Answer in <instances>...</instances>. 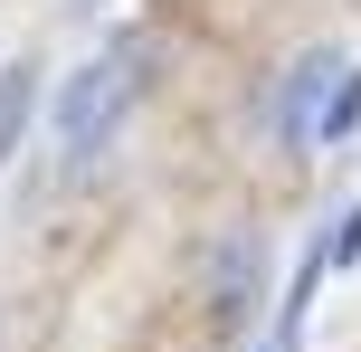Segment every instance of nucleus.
I'll return each mask as SVG.
<instances>
[{"mask_svg":"<svg viewBox=\"0 0 361 352\" xmlns=\"http://www.w3.org/2000/svg\"><path fill=\"white\" fill-rule=\"evenodd\" d=\"M324 248H333V277H343V267L361 257V210H352V219H343V229H324Z\"/></svg>","mask_w":361,"mask_h":352,"instance_id":"423d86ee","label":"nucleus"},{"mask_svg":"<svg viewBox=\"0 0 361 352\" xmlns=\"http://www.w3.org/2000/svg\"><path fill=\"white\" fill-rule=\"evenodd\" d=\"M257 352H295V334H286V324H276V334H267V343H257Z\"/></svg>","mask_w":361,"mask_h":352,"instance_id":"0eeeda50","label":"nucleus"},{"mask_svg":"<svg viewBox=\"0 0 361 352\" xmlns=\"http://www.w3.org/2000/svg\"><path fill=\"white\" fill-rule=\"evenodd\" d=\"M67 10H86V0H67Z\"/></svg>","mask_w":361,"mask_h":352,"instance_id":"6e6552de","label":"nucleus"},{"mask_svg":"<svg viewBox=\"0 0 361 352\" xmlns=\"http://www.w3.org/2000/svg\"><path fill=\"white\" fill-rule=\"evenodd\" d=\"M352 133H361V67L333 86V105H324V143H352Z\"/></svg>","mask_w":361,"mask_h":352,"instance_id":"39448f33","label":"nucleus"},{"mask_svg":"<svg viewBox=\"0 0 361 352\" xmlns=\"http://www.w3.org/2000/svg\"><path fill=\"white\" fill-rule=\"evenodd\" d=\"M143 76H152V57H143V38H124V48H105V57H86V67L57 86V152L67 162H95V152L124 133V114H133V95H143Z\"/></svg>","mask_w":361,"mask_h":352,"instance_id":"f257e3e1","label":"nucleus"},{"mask_svg":"<svg viewBox=\"0 0 361 352\" xmlns=\"http://www.w3.org/2000/svg\"><path fill=\"white\" fill-rule=\"evenodd\" d=\"M343 76H352L343 48H305L286 67V86H276V143H286V152H324V105H333Z\"/></svg>","mask_w":361,"mask_h":352,"instance_id":"f03ea898","label":"nucleus"},{"mask_svg":"<svg viewBox=\"0 0 361 352\" xmlns=\"http://www.w3.org/2000/svg\"><path fill=\"white\" fill-rule=\"evenodd\" d=\"M38 95H48V67H38V57H10V67H0V162H10V152L29 143V124H38Z\"/></svg>","mask_w":361,"mask_h":352,"instance_id":"20e7f679","label":"nucleus"},{"mask_svg":"<svg viewBox=\"0 0 361 352\" xmlns=\"http://www.w3.org/2000/svg\"><path fill=\"white\" fill-rule=\"evenodd\" d=\"M257 286H267V238H257V229H228V238L209 248V315L219 324H247Z\"/></svg>","mask_w":361,"mask_h":352,"instance_id":"7ed1b4c3","label":"nucleus"}]
</instances>
